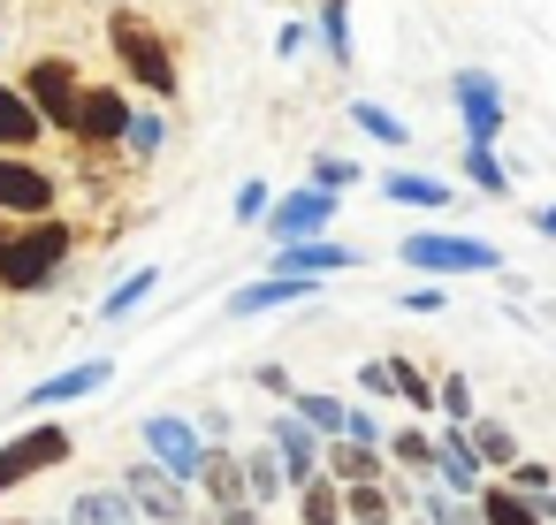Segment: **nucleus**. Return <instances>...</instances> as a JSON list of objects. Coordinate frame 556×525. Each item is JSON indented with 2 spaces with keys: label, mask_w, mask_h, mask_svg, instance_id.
<instances>
[{
  "label": "nucleus",
  "mask_w": 556,
  "mask_h": 525,
  "mask_svg": "<svg viewBox=\"0 0 556 525\" xmlns=\"http://www.w3.org/2000/svg\"><path fill=\"white\" fill-rule=\"evenodd\" d=\"M77 259V221L62 214H39V221H9V236H0V290L9 297H47L62 290V267Z\"/></svg>",
  "instance_id": "1"
},
{
  "label": "nucleus",
  "mask_w": 556,
  "mask_h": 525,
  "mask_svg": "<svg viewBox=\"0 0 556 525\" xmlns=\"http://www.w3.org/2000/svg\"><path fill=\"white\" fill-rule=\"evenodd\" d=\"M108 39H115L123 77H130L146 100H176V92H184V62H176V39H168V31H153L146 16L115 9V16H108Z\"/></svg>",
  "instance_id": "2"
},
{
  "label": "nucleus",
  "mask_w": 556,
  "mask_h": 525,
  "mask_svg": "<svg viewBox=\"0 0 556 525\" xmlns=\"http://www.w3.org/2000/svg\"><path fill=\"white\" fill-rule=\"evenodd\" d=\"M396 259L419 274H503V252L488 236H457V229H412L396 244Z\"/></svg>",
  "instance_id": "3"
},
{
  "label": "nucleus",
  "mask_w": 556,
  "mask_h": 525,
  "mask_svg": "<svg viewBox=\"0 0 556 525\" xmlns=\"http://www.w3.org/2000/svg\"><path fill=\"white\" fill-rule=\"evenodd\" d=\"M62 206V168L39 153H0V221H39Z\"/></svg>",
  "instance_id": "4"
},
{
  "label": "nucleus",
  "mask_w": 556,
  "mask_h": 525,
  "mask_svg": "<svg viewBox=\"0 0 556 525\" xmlns=\"http://www.w3.org/2000/svg\"><path fill=\"white\" fill-rule=\"evenodd\" d=\"M70 457H77V434H70V426H54V419L24 426L16 441H0V502H9L24 479H39V472H62Z\"/></svg>",
  "instance_id": "5"
},
{
  "label": "nucleus",
  "mask_w": 556,
  "mask_h": 525,
  "mask_svg": "<svg viewBox=\"0 0 556 525\" xmlns=\"http://www.w3.org/2000/svg\"><path fill=\"white\" fill-rule=\"evenodd\" d=\"M16 85H24V100H31V107L47 115V130H54V138H70V130H77V100H85V69H77L70 54H39V62H31V69L16 77Z\"/></svg>",
  "instance_id": "6"
},
{
  "label": "nucleus",
  "mask_w": 556,
  "mask_h": 525,
  "mask_svg": "<svg viewBox=\"0 0 556 525\" xmlns=\"http://www.w3.org/2000/svg\"><path fill=\"white\" fill-rule=\"evenodd\" d=\"M450 100H457L465 145H495V138H503L510 100H503V77H495V69H450Z\"/></svg>",
  "instance_id": "7"
},
{
  "label": "nucleus",
  "mask_w": 556,
  "mask_h": 525,
  "mask_svg": "<svg viewBox=\"0 0 556 525\" xmlns=\"http://www.w3.org/2000/svg\"><path fill=\"white\" fill-rule=\"evenodd\" d=\"M336 214H343V199L305 183V191H290V199H275V206H267L260 236H267V244H305V236H328V229H336Z\"/></svg>",
  "instance_id": "8"
},
{
  "label": "nucleus",
  "mask_w": 556,
  "mask_h": 525,
  "mask_svg": "<svg viewBox=\"0 0 556 525\" xmlns=\"http://www.w3.org/2000/svg\"><path fill=\"white\" fill-rule=\"evenodd\" d=\"M138 441L153 449V464H161L168 479H184V487L199 479L206 441H199V426H191V419H176V411H146V419H138Z\"/></svg>",
  "instance_id": "9"
},
{
  "label": "nucleus",
  "mask_w": 556,
  "mask_h": 525,
  "mask_svg": "<svg viewBox=\"0 0 556 525\" xmlns=\"http://www.w3.org/2000/svg\"><path fill=\"white\" fill-rule=\"evenodd\" d=\"M130 107H138V100H130L123 85H85L70 145H85V153H108V145H123V130H130Z\"/></svg>",
  "instance_id": "10"
},
{
  "label": "nucleus",
  "mask_w": 556,
  "mask_h": 525,
  "mask_svg": "<svg viewBox=\"0 0 556 525\" xmlns=\"http://www.w3.org/2000/svg\"><path fill=\"white\" fill-rule=\"evenodd\" d=\"M123 495H130V510L146 517V525H191L199 510L184 502V479H168L161 464H130L123 472Z\"/></svg>",
  "instance_id": "11"
},
{
  "label": "nucleus",
  "mask_w": 556,
  "mask_h": 525,
  "mask_svg": "<svg viewBox=\"0 0 556 525\" xmlns=\"http://www.w3.org/2000/svg\"><path fill=\"white\" fill-rule=\"evenodd\" d=\"M366 259L336 236H305V244H275V267L267 274H298V282H328V274H358Z\"/></svg>",
  "instance_id": "12"
},
{
  "label": "nucleus",
  "mask_w": 556,
  "mask_h": 525,
  "mask_svg": "<svg viewBox=\"0 0 556 525\" xmlns=\"http://www.w3.org/2000/svg\"><path fill=\"white\" fill-rule=\"evenodd\" d=\"M260 441H267V449L282 457V472H290V495L320 479V441H313V434H305V426H298L290 411H267V426H260Z\"/></svg>",
  "instance_id": "13"
},
{
  "label": "nucleus",
  "mask_w": 556,
  "mask_h": 525,
  "mask_svg": "<svg viewBox=\"0 0 556 525\" xmlns=\"http://www.w3.org/2000/svg\"><path fill=\"white\" fill-rule=\"evenodd\" d=\"M427 487H450V495H465V502L488 487V464H480V449L465 441V426H442V434H434V479H427Z\"/></svg>",
  "instance_id": "14"
},
{
  "label": "nucleus",
  "mask_w": 556,
  "mask_h": 525,
  "mask_svg": "<svg viewBox=\"0 0 556 525\" xmlns=\"http://www.w3.org/2000/svg\"><path fill=\"white\" fill-rule=\"evenodd\" d=\"M305 297H320V282H298V274H260V282H244V290H229V320H260V312H282V305H305Z\"/></svg>",
  "instance_id": "15"
},
{
  "label": "nucleus",
  "mask_w": 556,
  "mask_h": 525,
  "mask_svg": "<svg viewBox=\"0 0 556 525\" xmlns=\"http://www.w3.org/2000/svg\"><path fill=\"white\" fill-rule=\"evenodd\" d=\"M54 130H47V115L24 100V85L16 77H0V153H39Z\"/></svg>",
  "instance_id": "16"
},
{
  "label": "nucleus",
  "mask_w": 556,
  "mask_h": 525,
  "mask_svg": "<svg viewBox=\"0 0 556 525\" xmlns=\"http://www.w3.org/2000/svg\"><path fill=\"white\" fill-rule=\"evenodd\" d=\"M115 381V358L100 350V358H85V366H62V373H47L31 396H24V411H47V404H77V396H92V388H108Z\"/></svg>",
  "instance_id": "17"
},
{
  "label": "nucleus",
  "mask_w": 556,
  "mask_h": 525,
  "mask_svg": "<svg viewBox=\"0 0 556 525\" xmlns=\"http://www.w3.org/2000/svg\"><path fill=\"white\" fill-rule=\"evenodd\" d=\"M381 199L389 206H419V214H450V176H419V168H389L381 176Z\"/></svg>",
  "instance_id": "18"
},
{
  "label": "nucleus",
  "mask_w": 556,
  "mask_h": 525,
  "mask_svg": "<svg viewBox=\"0 0 556 525\" xmlns=\"http://www.w3.org/2000/svg\"><path fill=\"white\" fill-rule=\"evenodd\" d=\"M320 479H336V487H358V479H389V457L381 449H358V441H320Z\"/></svg>",
  "instance_id": "19"
},
{
  "label": "nucleus",
  "mask_w": 556,
  "mask_h": 525,
  "mask_svg": "<svg viewBox=\"0 0 556 525\" xmlns=\"http://www.w3.org/2000/svg\"><path fill=\"white\" fill-rule=\"evenodd\" d=\"M237 464H244V495H252L260 510H275V502L290 495V472H282V457H275L267 441H252V449H237Z\"/></svg>",
  "instance_id": "20"
},
{
  "label": "nucleus",
  "mask_w": 556,
  "mask_h": 525,
  "mask_svg": "<svg viewBox=\"0 0 556 525\" xmlns=\"http://www.w3.org/2000/svg\"><path fill=\"white\" fill-rule=\"evenodd\" d=\"M191 487H199L214 510H229V502H252V495H244V464H237V449H206Z\"/></svg>",
  "instance_id": "21"
},
{
  "label": "nucleus",
  "mask_w": 556,
  "mask_h": 525,
  "mask_svg": "<svg viewBox=\"0 0 556 525\" xmlns=\"http://www.w3.org/2000/svg\"><path fill=\"white\" fill-rule=\"evenodd\" d=\"M70 525H146V517L130 510L123 487H77L70 495Z\"/></svg>",
  "instance_id": "22"
},
{
  "label": "nucleus",
  "mask_w": 556,
  "mask_h": 525,
  "mask_svg": "<svg viewBox=\"0 0 556 525\" xmlns=\"http://www.w3.org/2000/svg\"><path fill=\"white\" fill-rule=\"evenodd\" d=\"M290 419H298L313 441H336V434H343V396H328V388H298V396H290Z\"/></svg>",
  "instance_id": "23"
},
{
  "label": "nucleus",
  "mask_w": 556,
  "mask_h": 525,
  "mask_svg": "<svg viewBox=\"0 0 556 525\" xmlns=\"http://www.w3.org/2000/svg\"><path fill=\"white\" fill-rule=\"evenodd\" d=\"M472 502H480V525H548V517L533 510V495H518V487H503V479H488Z\"/></svg>",
  "instance_id": "24"
},
{
  "label": "nucleus",
  "mask_w": 556,
  "mask_h": 525,
  "mask_svg": "<svg viewBox=\"0 0 556 525\" xmlns=\"http://www.w3.org/2000/svg\"><path fill=\"white\" fill-rule=\"evenodd\" d=\"M123 153H130L138 168H153V161L168 153V115H161V107H130V130H123Z\"/></svg>",
  "instance_id": "25"
},
{
  "label": "nucleus",
  "mask_w": 556,
  "mask_h": 525,
  "mask_svg": "<svg viewBox=\"0 0 556 525\" xmlns=\"http://www.w3.org/2000/svg\"><path fill=\"white\" fill-rule=\"evenodd\" d=\"M381 457H389V464H404L412 479H434V434H427V426H389Z\"/></svg>",
  "instance_id": "26"
},
{
  "label": "nucleus",
  "mask_w": 556,
  "mask_h": 525,
  "mask_svg": "<svg viewBox=\"0 0 556 525\" xmlns=\"http://www.w3.org/2000/svg\"><path fill=\"white\" fill-rule=\"evenodd\" d=\"M457 168H465V183H472L480 199H510V161H503L495 145H465Z\"/></svg>",
  "instance_id": "27"
},
{
  "label": "nucleus",
  "mask_w": 556,
  "mask_h": 525,
  "mask_svg": "<svg viewBox=\"0 0 556 525\" xmlns=\"http://www.w3.org/2000/svg\"><path fill=\"white\" fill-rule=\"evenodd\" d=\"M465 441L480 449V464H488V472H510V464H518V434H510L503 419H472V426H465Z\"/></svg>",
  "instance_id": "28"
},
{
  "label": "nucleus",
  "mask_w": 556,
  "mask_h": 525,
  "mask_svg": "<svg viewBox=\"0 0 556 525\" xmlns=\"http://www.w3.org/2000/svg\"><path fill=\"white\" fill-rule=\"evenodd\" d=\"M343 525H396V502H389V487H381V479H358V487H343Z\"/></svg>",
  "instance_id": "29"
},
{
  "label": "nucleus",
  "mask_w": 556,
  "mask_h": 525,
  "mask_svg": "<svg viewBox=\"0 0 556 525\" xmlns=\"http://www.w3.org/2000/svg\"><path fill=\"white\" fill-rule=\"evenodd\" d=\"M313 39L328 47V62H336V69H351V54H358V47H351V0H320Z\"/></svg>",
  "instance_id": "30"
},
{
  "label": "nucleus",
  "mask_w": 556,
  "mask_h": 525,
  "mask_svg": "<svg viewBox=\"0 0 556 525\" xmlns=\"http://www.w3.org/2000/svg\"><path fill=\"white\" fill-rule=\"evenodd\" d=\"M153 290H161V267H138V274H123V282L100 297V320H123V312H138Z\"/></svg>",
  "instance_id": "31"
},
{
  "label": "nucleus",
  "mask_w": 556,
  "mask_h": 525,
  "mask_svg": "<svg viewBox=\"0 0 556 525\" xmlns=\"http://www.w3.org/2000/svg\"><path fill=\"white\" fill-rule=\"evenodd\" d=\"M351 123H358L366 138H381V145H412V123H404V115H389L381 100H351Z\"/></svg>",
  "instance_id": "32"
},
{
  "label": "nucleus",
  "mask_w": 556,
  "mask_h": 525,
  "mask_svg": "<svg viewBox=\"0 0 556 525\" xmlns=\"http://www.w3.org/2000/svg\"><path fill=\"white\" fill-rule=\"evenodd\" d=\"M434 419H442V426H472V419H480L465 373H442V381H434Z\"/></svg>",
  "instance_id": "33"
},
{
  "label": "nucleus",
  "mask_w": 556,
  "mask_h": 525,
  "mask_svg": "<svg viewBox=\"0 0 556 525\" xmlns=\"http://www.w3.org/2000/svg\"><path fill=\"white\" fill-rule=\"evenodd\" d=\"M419 517L427 525H480V502H465L450 487H419Z\"/></svg>",
  "instance_id": "34"
},
{
  "label": "nucleus",
  "mask_w": 556,
  "mask_h": 525,
  "mask_svg": "<svg viewBox=\"0 0 556 525\" xmlns=\"http://www.w3.org/2000/svg\"><path fill=\"white\" fill-rule=\"evenodd\" d=\"M298 525H343V487H336V479L298 487Z\"/></svg>",
  "instance_id": "35"
},
{
  "label": "nucleus",
  "mask_w": 556,
  "mask_h": 525,
  "mask_svg": "<svg viewBox=\"0 0 556 525\" xmlns=\"http://www.w3.org/2000/svg\"><path fill=\"white\" fill-rule=\"evenodd\" d=\"M389 373H396V396H404V411H419V419H434V381H427V373H419V366H412L404 350L389 358Z\"/></svg>",
  "instance_id": "36"
},
{
  "label": "nucleus",
  "mask_w": 556,
  "mask_h": 525,
  "mask_svg": "<svg viewBox=\"0 0 556 525\" xmlns=\"http://www.w3.org/2000/svg\"><path fill=\"white\" fill-rule=\"evenodd\" d=\"M267 206H275V183H267V176H244V183H237V199H229V221H237V229H252V221H267Z\"/></svg>",
  "instance_id": "37"
},
{
  "label": "nucleus",
  "mask_w": 556,
  "mask_h": 525,
  "mask_svg": "<svg viewBox=\"0 0 556 525\" xmlns=\"http://www.w3.org/2000/svg\"><path fill=\"white\" fill-rule=\"evenodd\" d=\"M305 183H313V191H336V199H343V191H351V183H358V161H343V153H320V161H313V176H305Z\"/></svg>",
  "instance_id": "38"
},
{
  "label": "nucleus",
  "mask_w": 556,
  "mask_h": 525,
  "mask_svg": "<svg viewBox=\"0 0 556 525\" xmlns=\"http://www.w3.org/2000/svg\"><path fill=\"white\" fill-rule=\"evenodd\" d=\"M343 441H358V449H381V441H389L381 411H366V404H343Z\"/></svg>",
  "instance_id": "39"
},
{
  "label": "nucleus",
  "mask_w": 556,
  "mask_h": 525,
  "mask_svg": "<svg viewBox=\"0 0 556 525\" xmlns=\"http://www.w3.org/2000/svg\"><path fill=\"white\" fill-rule=\"evenodd\" d=\"M503 487H518V495H556V464H541V457H518V464L503 472Z\"/></svg>",
  "instance_id": "40"
},
{
  "label": "nucleus",
  "mask_w": 556,
  "mask_h": 525,
  "mask_svg": "<svg viewBox=\"0 0 556 525\" xmlns=\"http://www.w3.org/2000/svg\"><path fill=\"white\" fill-rule=\"evenodd\" d=\"M358 388H366V396H396V373H389V358H366V366H358Z\"/></svg>",
  "instance_id": "41"
},
{
  "label": "nucleus",
  "mask_w": 556,
  "mask_h": 525,
  "mask_svg": "<svg viewBox=\"0 0 556 525\" xmlns=\"http://www.w3.org/2000/svg\"><path fill=\"white\" fill-rule=\"evenodd\" d=\"M199 434H206V449H229V411L206 404V411H199Z\"/></svg>",
  "instance_id": "42"
},
{
  "label": "nucleus",
  "mask_w": 556,
  "mask_h": 525,
  "mask_svg": "<svg viewBox=\"0 0 556 525\" xmlns=\"http://www.w3.org/2000/svg\"><path fill=\"white\" fill-rule=\"evenodd\" d=\"M305 47H313V24H282V39H275V54H282V62H298Z\"/></svg>",
  "instance_id": "43"
},
{
  "label": "nucleus",
  "mask_w": 556,
  "mask_h": 525,
  "mask_svg": "<svg viewBox=\"0 0 556 525\" xmlns=\"http://www.w3.org/2000/svg\"><path fill=\"white\" fill-rule=\"evenodd\" d=\"M396 305H404V312H450V290H404Z\"/></svg>",
  "instance_id": "44"
},
{
  "label": "nucleus",
  "mask_w": 556,
  "mask_h": 525,
  "mask_svg": "<svg viewBox=\"0 0 556 525\" xmlns=\"http://www.w3.org/2000/svg\"><path fill=\"white\" fill-rule=\"evenodd\" d=\"M214 525H267V510L260 502H229V510H214Z\"/></svg>",
  "instance_id": "45"
},
{
  "label": "nucleus",
  "mask_w": 556,
  "mask_h": 525,
  "mask_svg": "<svg viewBox=\"0 0 556 525\" xmlns=\"http://www.w3.org/2000/svg\"><path fill=\"white\" fill-rule=\"evenodd\" d=\"M252 381H260V388H267V396H298V388H290V373H282V366H260V373H252Z\"/></svg>",
  "instance_id": "46"
},
{
  "label": "nucleus",
  "mask_w": 556,
  "mask_h": 525,
  "mask_svg": "<svg viewBox=\"0 0 556 525\" xmlns=\"http://www.w3.org/2000/svg\"><path fill=\"white\" fill-rule=\"evenodd\" d=\"M533 229H541V236L556 244V199H548V206H533Z\"/></svg>",
  "instance_id": "47"
},
{
  "label": "nucleus",
  "mask_w": 556,
  "mask_h": 525,
  "mask_svg": "<svg viewBox=\"0 0 556 525\" xmlns=\"http://www.w3.org/2000/svg\"><path fill=\"white\" fill-rule=\"evenodd\" d=\"M0 525H39V517H0Z\"/></svg>",
  "instance_id": "48"
},
{
  "label": "nucleus",
  "mask_w": 556,
  "mask_h": 525,
  "mask_svg": "<svg viewBox=\"0 0 556 525\" xmlns=\"http://www.w3.org/2000/svg\"><path fill=\"white\" fill-rule=\"evenodd\" d=\"M404 525H427V517H404Z\"/></svg>",
  "instance_id": "49"
},
{
  "label": "nucleus",
  "mask_w": 556,
  "mask_h": 525,
  "mask_svg": "<svg viewBox=\"0 0 556 525\" xmlns=\"http://www.w3.org/2000/svg\"><path fill=\"white\" fill-rule=\"evenodd\" d=\"M0 236H9V221H0Z\"/></svg>",
  "instance_id": "50"
}]
</instances>
